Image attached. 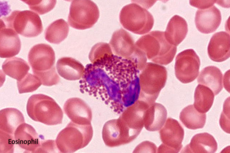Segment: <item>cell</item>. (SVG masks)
Listing matches in <instances>:
<instances>
[{"label": "cell", "mask_w": 230, "mask_h": 153, "mask_svg": "<svg viewBox=\"0 0 230 153\" xmlns=\"http://www.w3.org/2000/svg\"><path fill=\"white\" fill-rule=\"evenodd\" d=\"M125 73L118 66L101 59L90 63L83 78L85 90L91 95L99 98L103 91L117 89L123 91L127 84Z\"/></svg>", "instance_id": "1"}, {"label": "cell", "mask_w": 230, "mask_h": 153, "mask_svg": "<svg viewBox=\"0 0 230 153\" xmlns=\"http://www.w3.org/2000/svg\"><path fill=\"white\" fill-rule=\"evenodd\" d=\"M135 44L144 53L147 58L160 65H166L171 63L177 51V46L167 41L163 31L150 32L140 37Z\"/></svg>", "instance_id": "2"}, {"label": "cell", "mask_w": 230, "mask_h": 153, "mask_svg": "<svg viewBox=\"0 0 230 153\" xmlns=\"http://www.w3.org/2000/svg\"><path fill=\"white\" fill-rule=\"evenodd\" d=\"M26 109L29 117L34 121L49 126L62 123L63 113L51 97L42 94H35L29 98Z\"/></svg>", "instance_id": "3"}, {"label": "cell", "mask_w": 230, "mask_h": 153, "mask_svg": "<svg viewBox=\"0 0 230 153\" xmlns=\"http://www.w3.org/2000/svg\"><path fill=\"white\" fill-rule=\"evenodd\" d=\"M139 76L140 92L138 99L149 104L155 103L165 86L167 77L166 68L161 65L147 63Z\"/></svg>", "instance_id": "4"}, {"label": "cell", "mask_w": 230, "mask_h": 153, "mask_svg": "<svg viewBox=\"0 0 230 153\" xmlns=\"http://www.w3.org/2000/svg\"><path fill=\"white\" fill-rule=\"evenodd\" d=\"M93 134L91 124L80 125L71 121L59 133L55 142L60 152L73 153L87 146Z\"/></svg>", "instance_id": "5"}, {"label": "cell", "mask_w": 230, "mask_h": 153, "mask_svg": "<svg viewBox=\"0 0 230 153\" xmlns=\"http://www.w3.org/2000/svg\"><path fill=\"white\" fill-rule=\"evenodd\" d=\"M131 1L132 3L123 7L120 12L121 24L126 29L136 34L147 33L154 25L152 15L135 0Z\"/></svg>", "instance_id": "6"}, {"label": "cell", "mask_w": 230, "mask_h": 153, "mask_svg": "<svg viewBox=\"0 0 230 153\" xmlns=\"http://www.w3.org/2000/svg\"><path fill=\"white\" fill-rule=\"evenodd\" d=\"M0 22L6 26L26 37H36L43 31L42 22L39 15L30 10H15L8 16L0 19Z\"/></svg>", "instance_id": "7"}, {"label": "cell", "mask_w": 230, "mask_h": 153, "mask_svg": "<svg viewBox=\"0 0 230 153\" xmlns=\"http://www.w3.org/2000/svg\"><path fill=\"white\" fill-rule=\"evenodd\" d=\"M99 16L98 7L92 1L73 0L70 6L68 21L72 27L84 30L92 27Z\"/></svg>", "instance_id": "8"}, {"label": "cell", "mask_w": 230, "mask_h": 153, "mask_svg": "<svg viewBox=\"0 0 230 153\" xmlns=\"http://www.w3.org/2000/svg\"><path fill=\"white\" fill-rule=\"evenodd\" d=\"M160 130V138L162 143L157 149V153H178L182 147L184 135V129L179 123L169 118Z\"/></svg>", "instance_id": "9"}, {"label": "cell", "mask_w": 230, "mask_h": 153, "mask_svg": "<svg viewBox=\"0 0 230 153\" xmlns=\"http://www.w3.org/2000/svg\"><path fill=\"white\" fill-rule=\"evenodd\" d=\"M200 65L198 56L193 49L183 51L177 56L175 65L177 79L184 83L191 82L198 75Z\"/></svg>", "instance_id": "10"}, {"label": "cell", "mask_w": 230, "mask_h": 153, "mask_svg": "<svg viewBox=\"0 0 230 153\" xmlns=\"http://www.w3.org/2000/svg\"><path fill=\"white\" fill-rule=\"evenodd\" d=\"M55 57L54 51L49 45L41 43L36 44L30 49L28 60L33 72L45 71L54 66Z\"/></svg>", "instance_id": "11"}, {"label": "cell", "mask_w": 230, "mask_h": 153, "mask_svg": "<svg viewBox=\"0 0 230 153\" xmlns=\"http://www.w3.org/2000/svg\"><path fill=\"white\" fill-rule=\"evenodd\" d=\"M64 112L72 122L80 125L91 124V110L81 99L74 97L67 99L63 107Z\"/></svg>", "instance_id": "12"}, {"label": "cell", "mask_w": 230, "mask_h": 153, "mask_svg": "<svg viewBox=\"0 0 230 153\" xmlns=\"http://www.w3.org/2000/svg\"><path fill=\"white\" fill-rule=\"evenodd\" d=\"M222 19L220 11L213 5L204 9H199L196 11L195 22L198 31L204 33L214 32L220 25Z\"/></svg>", "instance_id": "13"}, {"label": "cell", "mask_w": 230, "mask_h": 153, "mask_svg": "<svg viewBox=\"0 0 230 153\" xmlns=\"http://www.w3.org/2000/svg\"><path fill=\"white\" fill-rule=\"evenodd\" d=\"M14 136L15 141L22 149L31 153L39 151L42 142L31 126L25 123H22L17 128Z\"/></svg>", "instance_id": "14"}, {"label": "cell", "mask_w": 230, "mask_h": 153, "mask_svg": "<svg viewBox=\"0 0 230 153\" xmlns=\"http://www.w3.org/2000/svg\"><path fill=\"white\" fill-rule=\"evenodd\" d=\"M230 52V34L223 31L214 34L207 47L210 58L215 62H223L229 58Z\"/></svg>", "instance_id": "15"}, {"label": "cell", "mask_w": 230, "mask_h": 153, "mask_svg": "<svg viewBox=\"0 0 230 153\" xmlns=\"http://www.w3.org/2000/svg\"><path fill=\"white\" fill-rule=\"evenodd\" d=\"M0 23V57L6 58L12 57L17 55L20 50V40L17 33L14 30Z\"/></svg>", "instance_id": "16"}, {"label": "cell", "mask_w": 230, "mask_h": 153, "mask_svg": "<svg viewBox=\"0 0 230 153\" xmlns=\"http://www.w3.org/2000/svg\"><path fill=\"white\" fill-rule=\"evenodd\" d=\"M114 55L130 59L135 51L136 46L130 34L121 28L113 33L109 44Z\"/></svg>", "instance_id": "17"}, {"label": "cell", "mask_w": 230, "mask_h": 153, "mask_svg": "<svg viewBox=\"0 0 230 153\" xmlns=\"http://www.w3.org/2000/svg\"><path fill=\"white\" fill-rule=\"evenodd\" d=\"M56 67L60 76L70 81L76 80L81 78L85 69L79 61L69 57H64L59 59L56 63Z\"/></svg>", "instance_id": "18"}, {"label": "cell", "mask_w": 230, "mask_h": 153, "mask_svg": "<svg viewBox=\"0 0 230 153\" xmlns=\"http://www.w3.org/2000/svg\"><path fill=\"white\" fill-rule=\"evenodd\" d=\"M188 27L185 19L177 15L170 19L164 32L165 38L170 44L177 46L184 39Z\"/></svg>", "instance_id": "19"}, {"label": "cell", "mask_w": 230, "mask_h": 153, "mask_svg": "<svg viewBox=\"0 0 230 153\" xmlns=\"http://www.w3.org/2000/svg\"><path fill=\"white\" fill-rule=\"evenodd\" d=\"M217 148V143L213 136L204 132L194 136L190 143L182 151L187 153H213Z\"/></svg>", "instance_id": "20"}, {"label": "cell", "mask_w": 230, "mask_h": 153, "mask_svg": "<svg viewBox=\"0 0 230 153\" xmlns=\"http://www.w3.org/2000/svg\"><path fill=\"white\" fill-rule=\"evenodd\" d=\"M167 111L161 104L154 103L147 109L144 119V126L151 131L160 130L165 124L167 116Z\"/></svg>", "instance_id": "21"}, {"label": "cell", "mask_w": 230, "mask_h": 153, "mask_svg": "<svg viewBox=\"0 0 230 153\" xmlns=\"http://www.w3.org/2000/svg\"><path fill=\"white\" fill-rule=\"evenodd\" d=\"M223 74L217 67L209 66L203 68L197 78L199 84L208 87L214 95L218 94L223 88Z\"/></svg>", "instance_id": "22"}, {"label": "cell", "mask_w": 230, "mask_h": 153, "mask_svg": "<svg viewBox=\"0 0 230 153\" xmlns=\"http://www.w3.org/2000/svg\"><path fill=\"white\" fill-rule=\"evenodd\" d=\"M24 123L25 120L23 115L18 109L7 108L0 110V131L14 136L18 127Z\"/></svg>", "instance_id": "23"}, {"label": "cell", "mask_w": 230, "mask_h": 153, "mask_svg": "<svg viewBox=\"0 0 230 153\" xmlns=\"http://www.w3.org/2000/svg\"><path fill=\"white\" fill-rule=\"evenodd\" d=\"M179 118L181 121L186 127L196 130L203 127L206 122V115L205 113L199 112L193 105L191 104L182 109Z\"/></svg>", "instance_id": "24"}, {"label": "cell", "mask_w": 230, "mask_h": 153, "mask_svg": "<svg viewBox=\"0 0 230 153\" xmlns=\"http://www.w3.org/2000/svg\"><path fill=\"white\" fill-rule=\"evenodd\" d=\"M2 68L6 75L17 81L23 77L30 69L26 61L17 57L6 59L3 63Z\"/></svg>", "instance_id": "25"}, {"label": "cell", "mask_w": 230, "mask_h": 153, "mask_svg": "<svg viewBox=\"0 0 230 153\" xmlns=\"http://www.w3.org/2000/svg\"><path fill=\"white\" fill-rule=\"evenodd\" d=\"M69 27L67 22L62 19L54 21L46 28L45 38L49 42L58 44L64 40L68 34Z\"/></svg>", "instance_id": "26"}, {"label": "cell", "mask_w": 230, "mask_h": 153, "mask_svg": "<svg viewBox=\"0 0 230 153\" xmlns=\"http://www.w3.org/2000/svg\"><path fill=\"white\" fill-rule=\"evenodd\" d=\"M214 95L213 91L209 88L199 84L195 91L193 104L195 108L199 112L205 113L211 107Z\"/></svg>", "instance_id": "27"}, {"label": "cell", "mask_w": 230, "mask_h": 153, "mask_svg": "<svg viewBox=\"0 0 230 153\" xmlns=\"http://www.w3.org/2000/svg\"><path fill=\"white\" fill-rule=\"evenodd\" d=\"M17 84L20 94L33 92L42 84L38 77L29 73L22 78L17 80Z\"/></svg>", "instance_id": "28"}, {"label": "cell", "mask_w": 230, "mask_h": 153, "mask_svg": "<svg viewBox=\"0 0 230 153\" xmlns=\"http://www.w3.org/2000/svg\"><path fill=\"white\" fill-rule=\"evenodd\" d=\"M29 8L38 14L42 15L50 11L54 7L56 0H22Z\"/></svg>", "instance_id": "29"}, {"label": "cell", "mask_w": 230, "mask_h": 153, "mask_svg": "<svg viewBox=\"0 0 230 153\" xmlns=\"http://www.w3.org/2000/svg\"><path fill=\"white\" fill-rule=\"evenodd\" d=\"M33 73L40 79L43 85L49 86L55 85L57 84L60 80L54 66L48 70Z\"/></svg>", "instance_id": "30"}, {"label": "cell", "mask_w": 230, "mask_h": 153, "mask_svg": "<svg viewBox=\"0 0 230 153\" xmlns=\"http://www.w3.org/2000/svg\"><path fill=\"white\" fill-rule=\"evenodd\" d=\"M112 53L109 44L105 43H99L92 48L89 54V58L91 62L93 63L105 54Z\"/></svg>", "instance_id": "31"}, {"label": "cell", "mask_w": 230, "mask_h": 153, "mask_svg": "<svg viewBox=\"0 0 230 153\" xmlns=\"http://www.w3.org/2000/svg\"><path fill=\"white\" fill-rule=\"evenodd\" d=\"M0 153H11L13 151L14 136L0 131Z\"/></svg>", "instance_id": "32"}, {"label": "cell", "mask_w": 230, "mask_h": 153, "mask_svg": "<svg viewBox=\"0 0 230 153\" xmlns=\"http://www.w3.org/2000/svg\"><path fill=\"white\" fill-rule=\"evenodd\" d=\"M230 114L229 105L226 104V100L224 103L223 109L219 120V124L222 129L225 132L230 133V118L228 116Z\"/></svg>", "instance_id": "33"}, {"label": "cell", "mask_w": 230, "mask_h": 153, "mask_svg": "<svg viewBox=\"0 0 230 153\" xmlns=\"http://www.w3.org/2000/svg\"><path fill=\"white\" fill-rule=\"evenodd\" d=\"M157 149L156 146L154 143L146 141L143 142L137 146L133 153H155Z\"/></svg>", "instance_id": "34"}, {"label": "cell", "mask_w": 230, "mask_h": 153, "mask_svg": "<svg viewBox=\"0 0 230 153\" xmlns=\"http://www.w3.org/2000/svg\"><path fill=\"white\" fill-rule=\"evenodd\" d=\"M190 4L199 9H204L213 5L216 0H190Z\"/></svg>", "instance_id": "35"}]
</instances>
